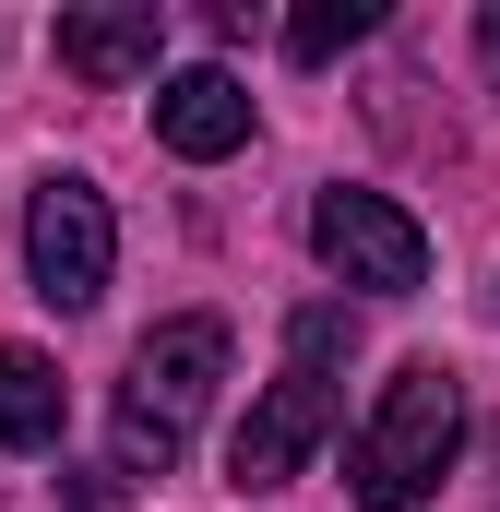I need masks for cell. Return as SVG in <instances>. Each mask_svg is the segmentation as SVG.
Masks as SVG:
<instances>
[{
  "label": "cell",
  "mask_w": 500,
  "mask_h": 512,
  "mask_svg": "<svg viewBox=\"0 0 500 512\" xmlns=\"http://www.w3.org/2000/svg\"><path fill=\"white\" fill-rule=\"evenodd\" d=\"M60 72H84V84L155 72V0H131V12H60Z\"/></svg>",
  "instance_id": "7"
},
{
  "label": "cell",
  "mask_w": 500,
  "mask_h": 512,
  "mask_svg": "<svg viewBox=\"0 0 500 512\" xmlns=\"http://www.w3.org/2000/svg\"><path fill=\"white\" fill-rule=\"evenodd\" d=\"M60 429H72L60 370H48L36 346H0V441H12V453H60Z\"/></svg>",
  "instance_id": "8"
},
{
  "label": "cell",
  "mask_w": 500,
  "mask_h": 512,
  "mask_svg": "<svg viewBox=\"0 0 500 512\" xmlns=\"http://www.w3.org/2000/svg\"><path fill=\"white\" fill-rule=\"evenodd\" d=\"M477 60H489V84H500V0L477 12Z\"/></svg>",
  "instance_id": "10"
},
{
  "label": "cell",
  "mask_w": 500,
  "mask_h": 512,
  "mask_svg": "<svg viewBox=\"0 0 500 512\" xmlns=\"http://www.w3.org/2000/svg\"><path fill=\"white\" fill-rule=\"evenodd\" d=\"M227 382V322L215 310H179L131 346V382H120V477H167L203 429V405Z\"/></svg>",
  "instance_id": "3"
},
{
  "label": "cell",
  "mask_w": 500,
  "mask_h": 512,
  "mask_svg": "<svg viewBox=\"0 0 500 512\" xmlns=\"http://www.w3.org/2000/svg\"><path fill=\"white\" fill-rule=\"evenodd\" d=\"M453 453H465V393H453L441 358H405V370L381 382L370 429L346 441V489H358L370 512H417L441 477H453Z\"/></svg>",
  "instance_id": "2"
},
{
  "label": "cell",
  "mask_w": 500,
  "mask_h": 512,
  "mask_svg": "<svg viewBox=\"0 0 500 512\" xmlns=\"http://www.w3.org/2000/svg\"><path fill=\"white\" fill-rule=\"evenodd\" d=\"M24 262H36V298H48V310H96V298H108V262H120L108 191H96V179H36V203H24Z\"/></svg>",
  "instance_id": "4"
},
{
  "label": "cell",
  "mask_w": 500,
  "mask_h": 512,
  "mask_svg": "<svg viewBox=\"0 0 500 512\" xmlns=\"http://www.w3.org/2000/svg\"><path fill=\"white\" fill-rule=\"evenodd\" d=\"M370 36V0H310L298 24H286V60H334V48H358Z\"/></svg>",
  "instance_id": "9"
},
{
  "label": "cell",
  "mask_w": 500,
  "mask_h": 512,
  "mask_svg": "<svg viewBox=\"0 0 500 512\" xmlns=\"http://www.w3.org/2000/svg\"><path fill=\"white\" fill-rule=\"evenodd\" d=\"M310 251L346 286H370V298H417L429 286V239H417V215L393 191H322L310 203Z\"/></svg>",
  "instance_id": "5"
},
{
  "label": "cell",
  "mask_w": 500,
  "mask_h": 512,
  "mask_svg": "<svg viewBox=\"0 0 500 512\" xmlns=\"http://www.w3.org/2000/svg\"><path fill=\"white\" fill-rule=\"evenodd\" d=\"M155 143L191 155V167L239 155V143H250V84H239V72H179V84H155Z\"/></svg>",
  "instance_id": "6"
},
{
  "label": "cell",
  "mask_w": 500,
  "mask_h": 512,
  "mask_svg": "<svg viewBox=\"0 0 500 512\" xmlns=\"http://www.w3.org/2000/svg\"><path fill=\"white\" fill-rule=\"evenodd\" d=\"M334 405H346V310L310 298V310L286 322V370L262 382V405L239 417V441H227V477H239V489H286V477L322 453Z\"/></svg>",
  "instance_id": "1"
}]
</instances>
